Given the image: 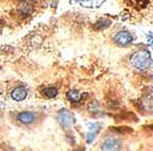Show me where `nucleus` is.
<instances>
[{
    "mask_svg": "<svg viewBox=\"0 0 153 151\" xmlns=\"http://www.w3.org/2000/svg\"><path fill=\"white\" fill-rule=\"evenodd\" d=\"M120 148V141L114 137H108L102 144V151H119Z\"/></svg>",
    "mask_w": 153,
    "mask_h": 151,
    "instance_id": "4",
    "label": "nucleus"
},
{
    "mask_svg": "<svg viewBox=\"0 0 153 151\" xmlns=\"http://www.w3.org/2000/svg\"><path fill=\"white\" fill-rule=\"evenodd\" d=\"M76 2H78L80 5L85 7V8H99L100 5L104 2L105 0H75Z\"/></svg>",
    "mask_w": 153,
    "mask_h": 151,
    "instance_id": "7",
    "label": "nucleus"
},
{
    "mask_svg": "<svg viewBox=\"0 0 153 151\" xmlns=\"http://www.w3.org/2000/svg\"><path fill=\"white\" fill-rule=\"evenodd\" d=\"M143 104H145L146 110H152L153 108V100L150 98H145L143 100Z\"/></svg>",
    "mask_w": 153,
    "mask_h": 151,
    "instance_id": "12",
    "label": "nucleus"
},
{
    "mask_svg": "<svg viewBox=\"0 0 153 151\" xmlns=\"http://www.w3.org/2000/svg\"><path fill=\"white\" fill-rule=\"evenodd\" d=\"M131 63L133 67L138 70H146L151 66V56L148 51H137L131 56Z\"/></svg>",
    "mask_w": 153,
    "mask_h": 151,
    "instance_id": "1",
    "label": "nucleus"
},
{
    "mask_svg": "<svg viewBox=\"0 0 153 151\" xmlns=\"http://www.w3.org/2000/svg\"><path fill=\"white\" fill-rule=\"evenodd\" d=\"M11 97H12L13 100L22 101L27 97V91L24 87H16L15 89H13Z\"/></svg>",
    "mask_w": 153,
    "mask_h": 151,
    "instance_id": "6",
    "label": "nucleus"
},
{
    "mask_svg": "<svg viewBox=\"0 0 153 151\" xmlns=\"http://www.w3.org/2000/svg\"><path fill=\"white\" fill-rule=\"evenodd\" d=\"M68 99L72 102H79L80 99H82V95L76 89H72L68 93Z\"/></svg>",
    "mask_w": 153,
    "mask_h": 151,
    "instance_id": "9",
    "label": "nucleus"
},
{
    "mask_svg": "<svg viewBox=\"0 0 153 151\" xmlns=\"http://www.w3.org/2000/svg\"><path fill=\"white\" fill-rule=\"evenodd\" d=\"M34 114L31 113V112H22L17 115V119L21 123L24 125H30L34 120Z\"/></svg>",
    "mask_w": 153,
    "mask_h": 151,
    "instance_id": "5",
    "label": "nucleus"
},
{
    "mask_svg": "<svg viewBox=\"0 0 153 151\" xmlns=\"http://www.w3.org/2000/svg\"><path fill=\"white\" fill-rule=\"evenodd\" d=\"M89 111L92 112V113H99L102 110H101V106H100V104L97 103V101H93V102H91L89 104Z\"/></svg>",
    "mask_w": 153,
    "mask_h": 151,
    "instance_id": "11",
    "label": "nucleus"
},
{
    "mask_svg": "<svg viewBox=\"0 0 153 151\" xmlns=\"http://www.w3.org/2000/svg\"><path fill=\"white\" fill-rule=\"evenodd\" d=\"M58 121L60 123V126L64 129H69L70 127L74 123V116L70 111L62 108L58 113Z\"/></svg>",
    "mask_w": 153,
    "mask_h": 151,
    "instance_id": "2",
    "label": "nucleus"
},
{
    "mask_svg": "<svg viewBox=\"0 0 153 151\" xmlns=\"http://www.w3.org/2000/svg\"><path fill=\"white\" fill-rule=\"evenodd\" d=\"M58 94V91H57L56 87H48V88H45L43 91V95L47 98H55Z\"/></svg>",
    "mask_w": 153,
    "mask_h": 151,
    "instance_id": "10",
    "label": "nucleus"
},
{
    "mask_svg": "<svg viewBox=\"0 0 153 151\" xmlns=\"http://www.w3.org/2000/svg\"><path fill=\"white\" fill-rule=\"evenodd\" d=\"M114 40H115L118 45L128 46V45H130V44L132 43L133 36H132V34H131L130 32H128V31H120V32H118L117 34L115 35Z\"/></svg>",
    "mask_w": 153,
    "mask_h": 151,
    "instance_id": "3",
    "label": "nucleus"
},
{
    "mask_svg": "<svg viewBox=\"0 0 153 151\" xmlns=\"http://www.w3.org/2000/svg\"><path fill=\"white\" fill-rule=\"evenodd\" d=\"M138 1H139V0H138Z\"/></svg>",
    "mask_w": 153,
    "mask_h": 151,
    "instance_id": "13",
    "label": "nucleus"
},
{
    "mask_svg": "<svg viewBox=\"0 0 153 151\" xmlns=\"http://www.w3.org/2000/svg\"><path fill=\"white\" fill-rule=\"evenodd\" d=\"M89 129H90V131L88 132V134H87V143L88 144H91L92 141H94V139H95V134H97V130H100V127H99V125L97 123H90L89 125Z\"/></svg>",
    "mask_w": 153,
    "mask_h": 151,
    "instance_id": "8",
    "label": "nucleus"
}]
</instances>
